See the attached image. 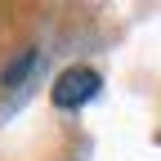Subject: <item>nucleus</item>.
Instances as JSON below:
<instances>
[{
	"label": "nucleus",
	"mask_w": 161,
	"mask_h": 161,
	"mask_svg": "<svg viewBox=\"0 0 161 161\" xmlns=\"http://www.w3.org/2000/svg\"><path fill=\"white\" fill-rule=\"evenodd\" d=\"M98 85H103V80H98L94 67H67L54 80L49 98H54V108H80V103H90V98L98 94Z\"/></svg>",
	"instance_id": "obj_1"
},
{
	"label": "nucleus",
	"mask_w": 161,
	"mask_h": 161,
	"mask_svg": "<svg viewBox=\"0 0 161 161\" xmlns=\"http://www.w3.org/2000/svg\"><path fill=\"white\" fill-rule=\"evenodd\" d=\"M31 63H36V54L27 49V54H23V58H18V63H14V67H5V85H18V80H23V76L31 72Z\"/></svg>",
	"instance_id": "obj_2"
}]
</instances>
